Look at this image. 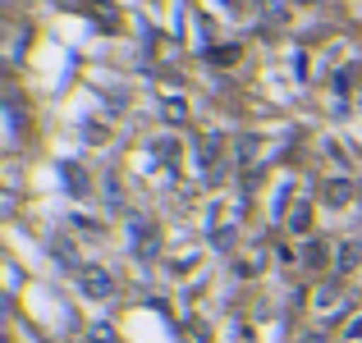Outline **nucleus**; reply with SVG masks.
I'll list each match as a JSON object with an SVG mask.
<instances>
[{"instance_id": "obj_1", "label": "nucleus", "mask_w": 362, "mask_h": 343, "mask_svg": "<svg viewBox=\"0 0 362 343\" xmlns=\"http://www.w3.org/2000/svg\"><path fill=\"white\" fill-rule=\"evenodd\" d=\"M83 293H88V298H110V293H115V279H110V270H101V265H88V270H83Z\"/></svg>"}, {"instance_id": "obj_2", "label": "nucleus", "mask_w": 362, "mask_h": 343, "mask_svg": "<svg viewBox=\"0 0 362 343\" xmlns=\"http://www.w3.org/2000/svg\"><path fill=\"white\" fill-rule=\"evenodd\" d=\"M349 197H354V183H344V179H335V183H326V202H330V206H344Z\"/></svg>"}, {"instance_id": "obj_3", "label": "nucleus", "mask_w": 362, "mask_h": 343, "mask_svg": "<svg viewBox=\"0 0 362 343\" xmlns=\"http://www.w3.org/2000/svg\"><path fill=\"white\" fill-rule=\"evenodd\" d=\"M293 229H298V234H303V229H308V206H298V211H293V220H289Z\"/></svg>"}]
</instances>
